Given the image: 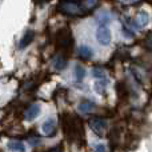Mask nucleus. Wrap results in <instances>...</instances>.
I'll use <instances>...</instances> for the list:
<instances>
[{"instance_id":"18","label":"nucleus","mask_w":152,"mask_h":152,"mask_svg":"<svg viewBox=\"0 0 152 152\" xmlns=\"http://www.w3.org/2000/svg\"><path fill=\"white\" fill-rule=\"evenodd\" d=\"M135 1H137V0H126L124 3H135Z\"/></svg>"},{"instance_id":"17","label":"nucleus","mask_w":152,"mask_h":152,"mask_svg":"<svg viewBox=\"0 0 152 152\" xmlns=\"http://www.w3.org/2000/svg\"><path fill=\"white\" fill-rule=\"evenodd\" d=\"M94 152H105V147L103 144H97L96 147H95V151Z\"/></svg>"},{"instance_id":"6","label":"nucleus","mask_w":152,"mask_h":152,"mask_svg":"<svg viewBox=\"0 0 152 152\" xmlns=\"http://www.w3.org/2000/svg\"><path fill=\"white\" fill-rule=\"evenodd\" d=\"M42 131H43V134L47 135V136H52V135H55V132H56V120L55 119L48 118L47 120L43 123Z\"/></svg>"},{"instance_id":"16","label":"nucleus","mask_w":152,"mask_h":152,"mask_svg":"<svg viewBox=\"0 0 152 152\" xmlns=\"http://www.w3.org/2000/svg\"><path fill=\"white\" fill-rule=\"evenodd\" d=\"M96 4H97V0H86L83 7L86 8V10H91V8H94Z\"/></svg>"},{"instance_id":"15","label":"nucleus","mask_w":152,"mask_h":152,"mask_svg":"<svg viewBox=\"0 0 152 152\" xmlns=\"http://www.w3.org/2000/svg\"><path fill=\"white\" fill-rule=\"evenodd\" d=\"M92 76H94L95 79H97V80H100V79H104L105 75L102 68H94L92 69Z\"/></svg>"},{"instance_id":"1","label":"nucleus","mask_w":152,"mask_h":152,"mask_svg":"<svg viewBox=\"0 0 152 152\" xmlns=\"http://www.w3.org/2000/svg\"><path fill=\"white\" fill-rule=\"evenodd\" d=\"M81 5H79L75 1H71V0H67V1H63L60 3L59 5V11L66 15H71V16H75V15H79L81 13Z\"/></svg>"},{"instance_id":"9","label":"nucleus","mask_w":152,"mask_h":152,"mask_svg":"<svg viewBox=\"0 0 152 152\" xmlns=\"http://www.w3.org/2000/svg\"><path fill=\"white\" fill-rule=\"evenodd\" d=\"M52 66L56 71H61V69H64L67 67V59L63 55H56L52 59Z\"/></svg>"},{"instance_id":"5","label":"nucleus","mask_w":152,"mask_h":152,"mask_svg":"<svg viewBox=\"0 0 152 152\" xmlns=\"http://www.w3.org/2000/svg\"><path fill=\"white\" fill-rule=\"evenodd\" d=\"M40 110H42V107H40L39 103H34V104H31V105H29V107L26 110V112H24V119H26L27 121L35 120V119L39 116Z\"/></svg>"},{"instance_id":"8","label":"nucleus","mask_w":152,"mask_h":152,"mask_svg":"<svg viewBox=\"0 0 152 152\" xmlns=\"http://www.w3.org/2000/svg\"><path fill=\"white\" fill-rule=\"evenodd\" d=\"M34 37H35L34 31H31V29H29V31H27L26 34L23 35V37L20 39V43H19V48H20V50H23V48L28 47V45L32 43Z\"/></svg>"},{"instance_id":"14","label":"nucleus","mask_w":152,"mask_h":152,"mask_svg":"<svg viewBox=\"0 0 152 152\" xmlns=\"http://www.w3.org/2000/svg\"><path fill=\"white\" fill-rule=\"evenodd\" d=\"M75 77H76L77 83H80V81L86 77V68L81 67L80 64H76L75 66Z\"/></svg>"},{"instance_id":"12","label":"nucleus","mask_w":152,"mask_h":152,"mask_svg":"<svg viewBox=\"0 0 152 152\" xmlns=\"http://www.w3.org/2000/svg\"><path fill=\"white\" fill-rule=\"evenodd\" d=\"M96 20H97V23H99L100 26H107V24L111 21L110 12H108V11H105V10L100 11V12L96 15Z\"/></svg>"},{"instance_id":"2","label":"nucleus","mask_w":152,"mask_h":152,"mask_svg":"<svg viewBox=\"0 0 152 152\" xmlns=\"http://www.w3.org/2000/svg\"><path fill=\"white\" fill-rule=\"evenodd\" d=\"M89 128L99 136H103L107 129V120L102 118H92L89 119Z\"/></svg>"},{"instance_id":"10","label":"nucleus","mask_w":152,"mask_h":152,"mask_svg":"<svg viewBox=\"0 0 152 152\" xmlns=\"http://www.w3.org/2000/svg\"><path fill=\"white\" fill-rule=\"evenodd\" d=\"M77 110L80 113H84V115H86V113H89L95 110V104L92 102H89V100H83V102L79 103Z\"/></svg>"},{"instance_id":"19","label":"nucleus","mask_w":152,"mask_h":152,"mask_svg":"<svg viewBox=\"0 0 152 152\" xmlns=\"http://www.w3.org/2000/svg\"><path fill=\"white\" fill-rule=\"evenodd\" d=\"M121 1H126V0H121Z\"/></svg>"},{"instance_id":"7","label":"nucleus","mask_w":152,"mask_h":152,"mask_svg":"<svg viewBox=\"0 0 152 152\" xmlns=\"http://www.w3.org/2000/svg\"><path fill=\"white\" fill-rule=\"evenodd\" d=\"M135 23H136V26L140 27V28L148 26V23H150V15H148L145 11H140V12H137L136 18H135Z\"/></svg>"},{"instance_id":"11","label":"nucleus","mask_w":152,"mask_h":152,"mask_svg":"<svg viewBox=\"0 0 152 152\" xmlns=\"http://www.w3.org/2000/svg\"><path fill=\"white\" fill-rule=\"evenodd\" d=\"M77 55H79V58L83 59V60H89V59L94 56V51H92V48H89L88 45H81V47L79 48Z\"/></svg>"},{"instance_id":"13","label":"nucleus","mask_w":152,"mask_h":152,"mask_svg":"<svg viewBox=\"0 0 152 152\" xmlns=\"http://www.w3.org/2000/svg\"><path fill=\"white\" fill-rule=\"evenodd\" d=\"M8 150L12 152H26V145L19 140H12L8 143Z\"/></svg>"},{"instance_id":"3","label":"nucleus","mask_w":152,"mask_h":152,"mask_svg":"<svg viewBox=\"0 0 152 152\" xmlns=\"http://www.w3.org/2000/svg\"><path fill=\"white\" fill-rule=\"evenodd\" d=\"M96 39L100 45H108L111 43V32L107 26H99L96 31Z\"/></svg>"},{"instance_id":"4","label":"nucleus","mask_w":152,"mask_h":152,"mask_svg":"<svg viewBox=\"0 0 152 152\" xmlns=\"http://www.w3.org/2000/svg\"><path fill=\"white\" fill-rule=\"evenodd\" d=\"M59 44L61 48H69L72 45V34L68 28H64L59 34Z\"/></svg>"}]
</instances>
